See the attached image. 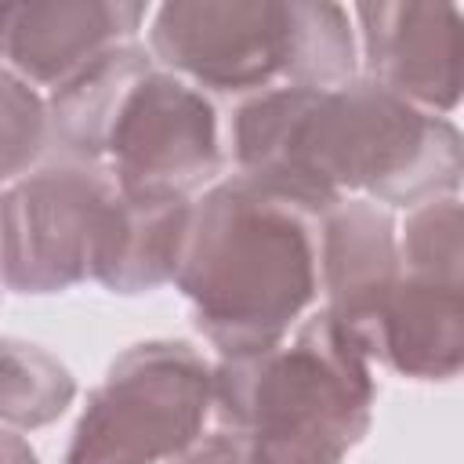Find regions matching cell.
Instances as JSON below:
<instances>
[{"label":"cell","instance_id":"13","mask_svg":"<svg viewBox=\"0 0 464 464\" xmlns=\"http://www.w3.org/2000/svg\"><path fill=\"white\" fill-rule=\"evenodd\" d=\"M152 69V54L127 40L87 65H80L72 76H65L58 87H51L47 98V138L62 152V160L76 163H98L105 156V138L112 130V120L130 94V87Z\"/></svg>","mask_w":464,"mask_h":464},{"label":"cell","instance_id":"18","mask_svg":"<svg viewBox=\"0 0 464 464\" xmlns=\"http://www.w3.org/2000/svg\"><path fill=\"white\" fill-rule=\"evenodd\" d=\"M174 464H250V457L243 435L218 428L210 435H199L181 457H174Z\"/></svg>","mask_w":464,"mask_h":464},{"label":"cell","instance_id":"5","mask_svg":"<svg viewBox=\"0 0 464 464\" xmlns=\"http://www.w3.org/2000/svg\"><path fill=\"white\" fill-rule=\"evenodd\" d=\"M116 185L105 167L58 160L0 192V279L14 294H62L91 276Z\"/></svg>","mask_w":464,"mask_h":464},{"label":"cell","instance_id":"1","mask_svg":"<svg viewBox=\"0 0 464 464\" xmlns=\"http://www.w3.org/2000/svg\"><path fill=\"white\" fill-rule=\"evenodd\" d=\"M239 174L279 192L312 218L341 199L420 207L457 196L464 174L460 130L381 83L268 87L232 112Z\"/></svg>","mask_w":464,"mask_h":464},{"label":"cell","instance_id":"4","mask_svg":"<svg viewBox=\"0 0 464 464\" xmlns=\"http://www.w3.org/2000/svg\"><path fill=\"white\" fill-rule=\"evenodd\" d=\"M214 410V366L185 341H141L91 392L65 464H160L181 457Z\"/></svg>","mask_w":464,"mask_h":464},{"label":"cell","instance_id":"3","mask_svg":"<svg viewBox=\"0 0 464 464\" xmlns=\"http://www.w3.org/2000/svg\"><path fill=\"white\" fill-rule=\"evenodd\" d=\"M377 384L359 341L323 308L279 344L214 366V417L250 464H341L373 420Z\"/></svg>","mask_w":464,"mask_h":464},{"label":"cell","instance_id":"16","mask_svg":"<svg viewBox=\"0 0 464 464\" xmlns=\"http://www.w3.org/2000/svg\"><path fill=\"white\" fill-rule=\"evenodd\" d=\"M460 199L442 196L410 210L399 232V265L417 276H435L446 283H460L464 243H460Z\"/></svg>","mask_w":464,"mask_h":464},{"label":"cell","instance_id":"8","mask_svg":"<svg viewBox=\"0 0 464 464\" xmlns=\"http://www.w3.org/2000/svg\"><path fill=\"white\" fill-rule=\"evenodd\" d=\"M366 80L424 112L460 102V11L453 4H359Z\"/></svg>","mask_w":464,"mask_h":464},{"label":"cell","instance_id":"17","mask_svg":"<svg viewBox=\"0 0 464 464\" xmlns=\"http://www.w3.org/2000/svg\"><path fill=\"white\" fill-rule=\"evenodd\" d=\"M47 145V102L14 69L0 65V185L25 178Z\"/></svg>","mask_w":464,"mask_h":464},{"label":"cell","instance_id":"20","mask_svg":"<svg viewBox=\"0 0 464 464\" xmlns=\"http://www.w3.org/2000/svg\"><path fill=\"white\" fill-rule=\"evenodd\" d=\"M7 11L11 4H0V47H4V29H7Z\"/></svg>","mask_w":464,"mask_h":464},{"label":"cell","instance_id":"7","mask_svg":"<svg viewBox=\"0 0 464 464\" xmlns=\"http://www.w3.org/2000/svg\"><path fill=\"white\" fill-rule=\"evenodd\" d=\"M149 54L196 91L257 94L283 76V4L174 0L152 11Z\"/></svg>","mask_w":464,"mask_h":464},{"label":"cell","instance_id":"14","mask_svg":"<svg viewBox=\"0 0 464 464\" xmlns=\"http://www.w3.org/2000/svg\"><path fill=\"white\" fill-rule=\"evenodd\" d=\"M283 29H286V58L283 80L290 87H344L355 80L359 47L352 29V11L341 4H308L290 0L283 4Z\"/></svg>","mask_w":464,"mask_h":464},{"label":"cell","instance_id":"12","mask_svg":"<svg viewBox=\"0 0 464 464\" xmlns=\"http://www.w3.org/2000/svg\"><path fill=\"white\" fill-rule=\"evenodd\" d=\"M192 199L127 196L116 188L91 257V279L112 294H149L174 283Z\"/></svg>","mask_w":464,"mask_h":464},{"label":"cell","instance_id":"2","mask_svg":"<svg viewBox=\"0 0 464 464\" xmlns=\"http://www.w3.org/2000/svg\"><path fill=\"white\" fill-rule=\"evenodd\" d=\"M319 218L232 174L188 214L174 286L196 330L225 355L279 344L319 294Z\"/></svg>","mask_w":464,"mask_h":464},{"label":"cell","instance_id":"11","mask_svg":"<svg viewBox=\"0 0 464 464\" xmlns=\"http://www.w3.org/2000/svg\"><path fill=\"white\" fill-rule=\"evenodd\" d=\"M315 236L326 312L355 337L399 279V225L381 203L341 199L319 214Z\"/></svg>","mask_w":464,"mask_h":464},{"label":"cell","instance_id":"19","mask_svg":"<svg viewBox=\"0 0 464 464\" xmlns=\"http://www.w3.org/2000/svg\"><path fill=\"white\" fill-rule=\"evenodd\" d=\"M0 464H40V457L22 435H14L11 428H0Z\"/></svg>","mask_w":464,"mask_h":464},{"label":"cell","instance_id":"9","mask_svg":"<svg viewBox=\"0 0 464 464\" xmlns=\"http://www.w3.org/2000/svg\"><path fill=\"white\" fill-rule=\"evenodd\" d=\"M370 362L410 381H453L464 362L460 283L399 268L395 286L355 334Z\"/></svg>","mask_w":464,"mask_h":464},{"label":"cell","instance_id":"6","mask_svg":"<svg viewBox=\"0 0 464 464\" xmlns=\"http://www.w3.org/2000/svg\"><path fill=\"white\" fill-rule=\"evenodd\" d=\"M102 167L127 196L192 199L221 170L214 105L181 76L152 65L112 120Z\"/></svg>","mask_w":464,"mask_h":464},{"label":"cell","instance_id":"10","mask_svg":"<svg viewBox=\"0 0 464 464\" xmlns=\"http://www.w3.org/2000/svg\"><path fill=\"white\" fill-rule=\"evenodd\" d=\"M149 7L112 0H29L11 4L4 47L7 69L25 83L58 87L102 51L134 40Z\"/></svg>","mask_w":464,"mask_h":464},{"label":"cell","instance_id":"15","mask_svg":"<svg viewBox=\"0 0 464 464\" xmlns=\"http://www.w3.org/2000/svg\"><path fill=\"white\" fill-rule=\"evenodd\" d=\"M72 399L76 381L58 355L22 337H0V424L44 428L58 420Z\"/></svg>","mask_w":464,"mask_h":464}]
</instances>
